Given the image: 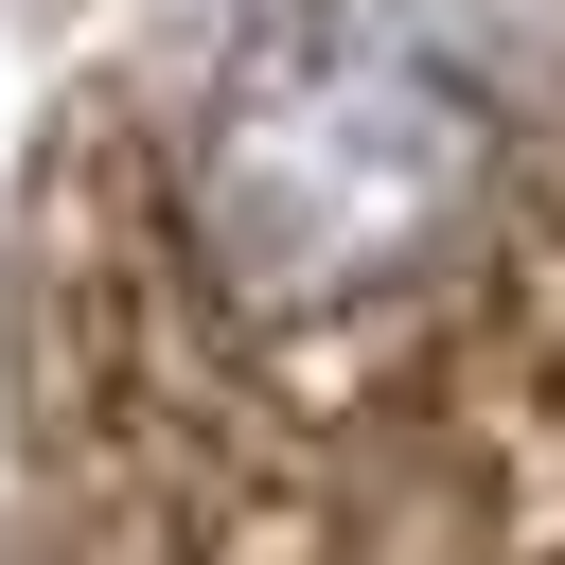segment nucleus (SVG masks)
I'll use <instances>...</instances> for the list:
<instances>
[{
	"mask_svg": "<svg viewBox=\"0 0 565 565\" xmlns=\"http://www.w3.org/2000/svg\"><path fill=\"white\" fill-rule=\"evenodd\" d=\"M512 194V124L459 53L353 18V0H282L212 53L194 124H177V247L212 300L247 318H371L477 265Z\"/></svg>",
	"mask_w": 565,
	"mask_h": 565,
	"instance_id": "f257e3e1",
	"label": "nucleus"
}]
</instances>
